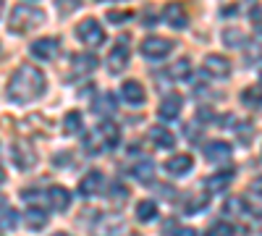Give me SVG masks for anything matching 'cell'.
Masks as SVG:
<instances>
[{
  "instance_id": "30bf717a",
  "label": "cell",
  "mask_w": 262,
  "mask_h": 236,
  "mask_svg": "<svg viewBox=\"0 0 262 236\" xmlns=\"http://www.w3.org/2000/svg\"><path fill=\"white\" fill-rule=\"evenodd\" d=\"M181 105H184V97H181L179 92H170L168 97H163L160 108H158V116H160L163 121H173V118H179Z\"/></svg>"
},
{
  "instance_id": "8d00e7d4",
  "label": "cell",
  "mask_w": 262,
  "mask_h": 236,
  "mask_svg": "<svg viewBox=\"0 0 262 236\" xmlns=\"http://www.w3.org/2000/svg\"><path fill=\"white\" fill-rule=\"evenodd\" d=\"M53 236H71V233H53Z\"/></svg>"
},
{
  "instance_id": "ffe728a7",
  "label": "cell",
  "mask_w": 262,
  "mask_h": 236,
  "mask_svg": "<svg viewBox=\"0 0 262 236\" xmlns=\"http://www.w3.org/2000/svg\"><path fill=\"white\" fill-rule=\"evenodd\" d=\"M95 66H97V58H95V55H76V58H74V69H71V74H69V76L90 74Z\"/></svg>"
},
{
  "instance_id": "e575fe53",
  "label": "cell",
  "mask_w": 262,
  "mask_h": 236,
  "mask_svg": "<svg viewBox=\"0 0 262 236\" xmlns=\"http://www.w3.org/2000/svg\"><path fill=\"white\" fill-rule=\"evenodd\" d=\"M170 236H196V231H191V228H179L176 233H170Z\"/></svg>"
},
{
  "instance_id": "603a6c76",
  "label": "cell",
  "mask_w": 262,
  "mask_h": 236,
  "mask_svg": "<svg viewBox=\"0 0 262 236\" xmlns=\"http://www.w3.org/2000/svg\"><path fill=\"white\" fill-rule=\"evenodd\" d=\"M242 100L249 108H262V87H247L242 92Z\"/></svg>"
},
{
  "instance_id": "5b68a950",
  "label": "cell",
  "mask_w": 262,
  "mask_h": 236,
  "mask_svg": "<svg viewBox=\"0 0 262 236\" xmlns=\"http://www.w3.org/2000/svg\"><path fill=\"white\" fill-rule=\"evenodd\" d=\"M170 50H173V42L170 39H163V37H147L142 42V55L144 58H152V60L165 58Z\"/></svg>"
},
{
  "instance_id": "4fadbf2b",
  "label": "cell",
  "mask_w": 262,
  "mask_h": 236,
  "mask_svg": "<svg viewBox=\"0 0 262 236\" xmlns=\"http://www.w3.org/2000/svg\"><path fill=\"white\" fill-rule=\"evenodd\" d=\"M231 144L228 142H221V139H215V142H210L207 147H205V158L210 160V163H226V160H231Z\"/></svg>"
},
{
  "instance_id": "7a4b0ae2",
  "label": "cell",
  "mask_w": 262,
  "mask_h": 236,
  "mask_svg": "<svg viewBox=\"0 0 262 236\" xmlns=\"http://www.w3.org/2000/svg\"><path fill=\"white\" fill-rule=\"evenodd\" d=\"M121 142V132H118V126L111 123V121H102L97 128H92L90 134H86L84 139V147H86V153H100V149H113L116 144Z\"/></svg>"
},
{
  "instance_id": "d590c367",
  "label": "cell",
  "mask_w": 262,
  "mask_h": 236,
  "mask_svg": "<svg viewBox=\"0 0 262 236\" xmlns=\"http://www.w3.org/2000/svg\"><path fill=\"white\" fill-rule=\"evenodd\" d=\"M0 181H6V174H3V168H0Z\"/></svg>"
},
{
  "instance_id": "6da1fadb",
  "label": "cell",
  "mask_w": 262,
  "mask_h": 236,
  "mask_svg": "<svg viewBox=\"0 0 262 236\" xmlns=\"http://www.w3.org/2000/svg\"><path fill=\"white\" fill-rule=\"evenodd\" d=\"M42 92H45V74H42L37 66H29V63H21V66L13 71L11 81H8V97L13 102H32L37 100Z\"/></svg>"
},
{
  "instance_id": "f546056e",
  "label": "cell",
  "mask_w": 262,
  "mask_h": 236,
  "mask_svg": "<svg viewBox=\"0 0 262 236\" xmlns=\"http://www.w3.org/2000/svg\"><path fill=\"white\" fill-rule=\"evenodd\" d=\"M97 113H113L116 111V102H113V95H105V97H100L97 100V108H95Z\"/></svg>"
},
{
  "instance_id": "4316f807",
  "label": "cell",
  "mask_w": 262,
  "mask_h": 236,
  "mask_svg": "<svg viewBox=\"0 0 262 236\" xmlns=\"http://www.w3.org/2000/svg\"><path fill=\"white\" fill-rule=\"evenodd\" d=\"M18 221V212L16 210H6L3 216H0V231H11Z\"/></svg>"
},
{
  "instance_id": "ba28073f",
  "label": "cell",
  "mask_w": 262,
  "mask_h": 236,
  "mask_svg": "<svg viewBox=\"0 0 262 236\" xmlns=\"http://www.w3.org/2000/svg\"><path fill=\"white\" fill-rule=\"evenodd\" d=\"M205 71L215 79H226L231 74V60L226 55H217V53H210L205 58Z\"/></svg>"
},
{
  "instance_id": "277c9868",
  "label": "cell",
  "mask_w": 262,
  "mask_h": 236,
  "mask_svg": "<svg viewBox=\"0 0 262 236\" xmlns=\"http://www.w3.org/2000/svg\"><path fill=\"white\" fill-rule=\"evenodd\" d=\"M76 37L84 42V45H90V48H100L102 42H105V29L97 24L95 18H84L81 24L76 27Z\"/></svg>"
},
{
  "instance_id": "484cf974",
  "label": "cell",
  "mask_w": 262,
  "mask_h": 236,
  "mask_svg": "<svg viewBox=\"0 0 262 236\" xmlns=\"http://www.w3.org/2000/svg\"><path fill=\"white\" fill-rule=\"evenodd\" d=\"M170 74L176 76V79H189V74H191V63H189V58H181V60L173 63Z\"/></svg>"
},
{
  "instance_id": "7402d4cb",
  "label": "cell",
  "mask_w": 262,
  "mask_h": 236,
  "mask_svg": "<svg viewBox=\"0 0 262 236\" xmlns=\"http://www.w3.org/2000/svg\"><path fill=\"white\" fill-rule=\"evenodd\" d=\"M155 218H158V205L152 202V200H142L137 205V221L149 223V221H155Z\"/></svg>"
},
{
  "instance_id": "1f68e13d",
  "label": "cell",
  "mask_w": 262,
  "mask_h": 236,
  "mask_svg": "<svg viewBox=\"0 0 262 236\" xmlns=\"http://www.w3.org/2000/svg\"><path fill=\"white\" fill-rule=\"evenodd\" d=\"M226 212H233V210H244L247 212V205H244V200H238V197H231V200H226Z\"/></svg>"
},
{
  "instance_id": "8fae6325",
  "label": "cell",
  "mask_w": 262,
  "mask_h": 236,
  "mask_svg": "<svg viewBox=\"0 0 262 236\" xmlns=\"http://www.w3.org/2000/svg\"><path fill=\"white\" fill-rule=\"evenodd\" d=\"M102 184H105V176L100 170H90V174L79 181V195L81 197H95L102 191Z\"/></svg>"
},
{
  "instance_id": "e0dca14e",
  "label": "cell",
  "mask_w": 262,
  "mask_h": 236,
  "mask_svg": "<svg viewBox=\"0 0 262 236\" xmlns=\"http://www.w3.org/2000/svg\"><path fill=\"white\" fill-rule=\"evenodd\" d=\"M149 139L155 142L160 149H173L176 147V137H173L168 128H163V126H149Z\"/></svg>"
},
{
  "instance_id": "836d02e7",
  "label": "cell",
  "mask_w": 262,
  "mask_h": 236,
  "mask_svg": "<svg viewBox=\"0 0 262 236\" xmlns=\"http://www.w3.org/2000/svg\"><path fill=\"white\" fill-rule=\"evenodd\" d=\"M249 191H252L254 197H262V176L252 179V184H249Z\"/></svg>"
},
{
  "instance_id": "44dd1931",
  "label": "cell",
  "mask_w": 262,
  "mask_h": 236,
  "mask_svg": "<svg viewBox=\"0 0 262 236\" xmlns=\"http://www.w3.org/2000/svg\"><path fill=\"white\" fill-rule=\"evenodd\" d=\"M152 168H155V163H152L149 158H147V160H139L134 168H131V176L139 179L142 184H149V181H152V176H155V174H152Z\"/></svg>"
},
{
  "instance_id": "9c48e42d",
  "label": "cell",
  "mask_w": 262,
  "mask_h": 236,
  "mask_svg": "<svg viewBox=\"0 0 262 236\" xmlns=\"http://www.w3.org/2000/svg\"><path fill=\"white\" fill-rule=\"evenodd\" d=\"M11 158H13V165H16V168H21V170H29V168H34V163H37L34 149H32L29 144H21V142H16V144H13Z\"/></svg>"
},
{
  "instance_id": "8992f818",
  "label": "cell",
  "mask_w": 262,
  "mask_h": 236,
  "mask_svg": "<svg viewBox=\"0 0 262 236\" xmlns=\"http://www.w3.org/2000/svg\"><path fill=\"white\" fill-rule=\"evenodd\" d=\"M128 37H121L118 39V45L111 50V55H107V66H111V71L113 74H118V71H123L126 66H128V58H131V53H128Z\"/></svg>"
},
{
  "instance_id": "f1b7e54d",
  "label": "cell",
  "mask_w": 262,
  "mask_h": 236,
  "mask_svg": "<svg viewBox=\"0 0 262 236\" xmlns=\"http://www.w3.org/2000/svg\"><path fill=\"white\" fill-rule=\"evenodd\" d=\"M223 39L228 42V48H231V45H233V48H238V45H244V34L238 32V29H226Z\"/></svg>"
},
{
  "instance_id": "5bb4252c",
  "label": "cell",
  "mask_w": 262,
  "mask_h": 236,
  "mask_svg": "<svg viewBox=\"0 0 262 236\" xmlns=\"http://www.w3.org/2000/svg\"><path fill=\"white\" fill-rule=\"evenodd\" d=\"M165 21L173 27V29H184L189 24V16H186V8L181 3H170L165 8Z\"/></svg>"
},
{
  "instance_id": "d6986e66",
  "label": "cell",
  "mask_w": 262,
  "mask_h": 236,
  "mask_svg": "<svg viewBox=\"0 0 262 236\" xmlns=\"http://www.w3.org/2000/svg\"><path fill=\"white\" fill-rule=\"evenodd\" d=\"M231 181H233V170H217V174H212L205 181V186H207V191H226L231 186Z\"/></svg>"
},
{
  "instance_id": "d6a6232c",
  "label": "cell",
  "mask_w": 262,
  "mask_h": 236,
  "mask_svg": "<svg viewBox=\"0 0 262 236\" xmlns=\"http://www.w3.org/2000/svg\"><path fill=\"white\" fill-rule=\"evenodd\" d=\"M247 58H249V60H259V58H262V37L252 42V48H249Z\"/></svg>"
},
{
  "instance_id": "2e32d148",
  "label": "cell",
  "mask_w": 262,
  "mask_h": 236,
  "mask_svg": "<svg viewBox=\"0 0 262 236\" xmlns=\"http://www.w3.org/2000/svg\"><path fill=\"white\" fill-rule=\"evenodd\" d=\"M121 95H123V100L131 102V105H139V102H144V97H147V95H144V87H142L139 81H134V79L121 84Z\"/></svg>"
},
{
  "instance_id": "83f0119b",
  "label": "cell",
  "mask_w": 262,
  "mask_h": 236,
  "mask_svg": "<svg viewBox=\"0 0 262 236\" xmlns=\"http://www.w3.org/2000/svg\"><path fill=\"white\" fill-rule=\"evenodd\" d=\"M207 236H233V226L226 223V221H221V223H215V226L207 231Z\"/></svg>"
},
{
  "instance_id": "d4e9b609",
  "label": "cell",
  "mask_w": 262,
  "mask_h": 236,
  "mask_svg": "<svg viewBox=\"0 0 262 236\" xmlns=\"http://www.w3.org/2000/svg\"><path fill=\"white\" fill-rule=\"evenodd\" d=\"M79 128H81V113L79 111H71L69 116L63 118V132L66 134H76Z\"/></svg>"
},
{
  "instance_id": "3957f363",
  "label": "cell",
  "mask_w": 262,
  "mask_h": 236,
  "mask_svg": "<svg viewBox=\"0 0 262 236\" xmlns=\"http://www.w3.org/2000/svg\"><path fill=\"white\" fill-rule=\"evenodd\" d=\"M45 21V13H42V8H37V6H32V3H21V6H16L13 8V13H11V32L13 34H24V32H29V29H34L37 24H42Z\"/></svg>"
},
{
  "instance_id": "9a60e30c",
  "label": "cell",
  "mask_w": 262,
  "mask_h": 236,
  "mask_svg": "<svg viewBox=\"0 0 262 236\" xmlns=\"http://www.w3.org/2000/svg\"><path fill=\"white\" fill-rule=\"evenodd\" d=\"M48 200H50L53 210L63 212V210H69V205H71V191L66 189V186H50V191H48Z\"/></svg>"
},
{
  "instance_id": "7c38bea8",
  "label": "cell",
  "mask_w": 262,
  "mask_h": 236,
  "mask_svg": "<svg viewBox=\"0 0 262 236\" xmlns=\"http://www.w3.org/2000/svg\"><path fill=\"white\" fill-rule=\"evenodd\" d=\"M191 168H194V158L186 155V153L173 155V158L165 160V174H170V176H184V174H189Z\"/></svg>"
},
{
  "instance_id": "4dcf8cb0",
  "label": "cell",
  "mask_w": 262,
  "mask_h": 236,
  "mask_svg": "<svg viewBox=\"0 0 262 236\" xmlns=\"http://www.w3.org/2000/svg\"><path fill=\"white\" fill-rule=\"evenodd\" d=\"M105 18L111 21V24H123V21L131 18V11H107Z\"/></svg>"
},
{
  "instance_id": "ac0fdd59",
  "label": "cell",
  "mask_w": 262,
  "mask_h": 236,
  "mask_svg": "<svg viewBox=\"0 0 262 236\" xmlns=\"http://www.w3.org/2000/svg\"><path fill=\"white\" fill-rule=\"evenodd\" d=\"M24 223H27V228H32V231H39V228H45L48 226V216H45V210L42 207H27L24 210Z\"/></svg>"
},
{
  "instance_id": "52a82bcc",
  "label": "cell",
  "mask_w": 262,
  "mask_h": 236,
  "mask_svg": "<svg viewBox=\"0 0 262 236\" xmlns=\"http://www.w3.org/2000/svg\"><path fill=\"white\" fill-rule=\"evenodd\" d=\"M29 50H32V55L39 58V60H53V58L58 55V50H60V42H58L55 37H42V39L32 42Z\"/></svg>"
},
{
  "instance_id": "f35d334b",
  "label": "cell",
  "mask_w": 262,
  "mask_h": 236,
  "mask_svg": "<svg viewBox=\"0 0 262 236\" xmlns=\"http://www.w3.org/2000/svg\"><path fill=\"white\" fill-rule=\"evenodd\" d=\"M259 81H262V74H259Z\"/></svg>"
},
{
  "instance_id": "74e56055",
  "label": "cell",
  "mask_w": 262,
  "mask_h": 236,
  "mask_svg": "<svg viewBox=\"0 0 262 236\" xmlns=\"http://www.w3.org/2000/svg\"><path fill=\"white\" fill-rule=\"evenodd\" d=\"M0 13H3V3H0Z\"/></svg>"
},
{
  "instance_id": "cb8c5ba5",
  "label": "cell",
  "mask_w": 262,
  "mask_h": 236,
  "mask_svg": "<svg viewBox=\"0 0 262 236\" xmlns=\"http://www.w3.org/2000/svg\"><path fill=\"white\" fill-rule=\"evenodd\" d=\"M207 205H210V195H205V191H202V195H196V197H191L186 202V212H189V216H196V212H202Z\"/></svg>"
}]
</instances>
